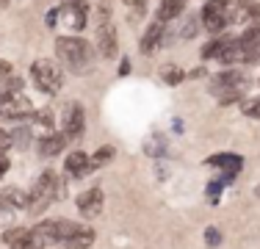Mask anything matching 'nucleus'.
I'll list each match as a JSON object with an SVG mask.
<instances>
[{
  "label": "nucleus",
  "mask_w": 260,
  "mask_h": 249,
  "mask_svg": "<svg viewBox=\"0 0 260 249\" xmlns=\"http://www.w3.org/2000/svg\"><path fill=\"white\" fill-rule=\"evenodd\" d=\"M55 55L70 72L83 75L94 64V47L80 36H58L55 39Z\"/></svg>",
  "instance_id": "1"
},
{
  "label": "nucleus",
  "mask_w": 260,
  "mask_h": 249,
  "mask_svg": "<svg viewBox=\"0 0 260 249\" xmlns=\"http://www.w3.org/2000/svg\"><path fill=\"white\" fill-rule=\"evenodd\" d=\"M61 197H67V185L58 183L55 172H42L39 180L34 183V189L28 191V213L39 216L42 210H47Z\"/></svg>",
  "instance_id": "2"
},
{
  "label": "nucleus",
  "mask_w": 260,
  "mask_h": 249,
  "mask_svg": "<svg viewBox=\"0 0 260 249\" xmlns=\"http://www.w3.org/2000/svg\"><path fill=\"white\" fill-rule=\"evenodd\" d=\"M30 80L45 95H58L64 89V70L50 58H36L30 64Z\"/></svg>",
  "instance_id": "3"
},
{
  "label": "nucleus",
  "mask_w": 260,
  "mask_h": 249,
  "mask_svg": "<svg viewBox=\"0 0 260 249\" xmlns=\"http://www.w3.org/2000/svg\"><path fill=\"white\" fill-rule=\"evenodd\" d=\"M34 114V103L22 91H0V116L3 119H30Z\"/></svg>",
  "instance_id": "4"
},
{
  "label": "nucleus",
  "mask_w": 260,
  "mask_h": 249,
  "mask_svg": "<svg viewBox=\"0 0 260 249\" xmlns=\"http://www.w3.org/2000/svg\"><path fill=\"white\" fill-rule=\"evenodd\" d=\"M230 11H233L230 0H210L202 9V25L210 34H219V30H224L230 25Z\"/></svg>",
  "instance_id": "5"
},
{
  "label": "nucleus",
  "mask_w": 260,
  "mask_h": 249,
  "mask_svg": "<svg viewBox=\"0 0 260 249\" xmlns=\"http://www.w3.org/2000/svg\"><path fill=\"white\" fill-rule=\"evenodd\" d=\"M86 128V111L80 103H67L64 111H61V133L67 136L70 141H75L83 136Z\"/></svg>",
  "instance_id": "6"
},
{
  "label": "nucleus",
  "mask_w": 260,
  "mask_h": 249,
  "mask_svg": "<svg viewBox=\"0 0 260 249\" xmlns=\"http://www.w3.org/2000/svg\"><path fill=\"white\" fill-rule=\"evenodd\" d=\"M94 50L103 55V58H116V53H119V34H116V28L111 22L105 25H97V39H94Z\"/></svg>",
  "instance_id": "7"
},
{
  "label": "nucleus",
  "mask_w": 260,
  "mask_h": 249,
  "mask_svg": "<svg viewBox=\"0 0 260 249\" xmlns=\"http://www.w3.org/2000/svg\"><path fill=\"white\" fill-rule=\"evenodd\" d=\"M255 58H257V53H255V50H249L241 39H230L224 45V50L219 53V61H221V64H227V67H233V64H249V61H255Z\"/></svg>",
  "instance_id": "8"
},
{
  "label": "nucleus",
  "mask_w": 260,
  "mask_h": 249,
  "mask_svg": "<svg viewBox=\"0 0 260 249\" xmlns=\"http://www.w3.org/2000/svg\"><path fill=\"white\" fill-rule=\"evenodd\" d=\"M210 86H213L216 91H221V95H227V91H238V95H244L246 86H249V78H246L244 72H238V70H227V72L216 75Z\"/></svg>",
  "instance_id": "9"
},
{
  "label": "nucleus",
  "mask_w": 260,
  "mask_h": 249,
  "mask_svg": "<svg viewBox=\"0 0 260 249\" xmlns=\"http://www.w3.org/2000/svg\"><path fill=\"white\" fill-rule=\"evenodd\" d=\"M75 205H78V210H80L83 219H94V216H100L103 205H105L103 189H89V191H83V194H78Z\"/></svg>",
  "instance_id": "10"
},
{
  "label": "nucleus",
  "mask_w": 260,
  "mask_h": 249,
  "mask_svg": "<svg viewBox=\"0 0 260 249\" xmlns=\"http://www.w3.org/2000/svg\"><path fill=\"white\" fill-rule=\"evenodd\" d=\"M205 164H208V166H216V169H224V180H221V183H230L235 174L244 169V158H241V155H233V152L210 155Z\"/></svg>",
  "instance_id": "11"
},
{
  "label": "nucleus",
  "mask_w": 260,
  "mask_h": 249,
  "mask_svg": "<svg viewBox=\"0 0 260 249\" xmlns=\"http://www.w3.org/2000/svg\"><path fill=\"white\" fill-rule=\"evenodd\" d=\"M64 166H67V172L72 174V177H86L94 166H91V158L86 152H70L67 155V161H64Z\"/></svg>",
  "instance_id": "12"
},
{
  "label": "nucleus",
  "mask_w": 260,
  "mask_h": 249,
  "mask_svg": "<svg viewBox=\"0 0 260 249\" xmlns=\"http://www.w3.org/2000/svg\"><path fill=\"white\" fill-rule=\"evenodd\" d=\"M164 25L166 22H152L150 28H147V34L141 36V53L144 55H150V53H155V50H160V39H164Z\"/></svg>",
  "instance_id": "13"
},
{
  "label": "nucleus",
  "mask_w": 260,
  "mask_h": 249,
  "mask_svg": "<svg viewBox=\"0 0 260 249\" xmlns=\"http://www.w3.org/2000/svg\"><path fill=\"white\" fill-rule=\"evenodd\" d=\"M67 144H70V139H67L64 133H47L45 139L39 141V155H45V158H53V155H58Z\"/></svg>",
  "instance_id": "14"
},
{
  "label": "nucleus",
  "mask_w": 260,
  "mask_h": 249,
  "mask_svg": "<svg viewBox=\"0 0 260 249\" xmlns=\"http://www.w3.org/2000/svg\"><path fill=\"white\" fill-rule=\"evenodd\" d=\"M0 199H3L9 208H14V210H28V191L17 189V185H6V189H0Z\"/></svg>",
  "instance_id": "15"
},
{
  "label": "nucleus",
  "mask_w": 260,
  "mask_h": 249,
  "mask_svg": "<svg viewBox=\"0 0 260 249\" xmlns=\"http://www.w3.org/2000/svg\"><path fill=\"white\" fill-rule=\"evenodd\" d=\"M91 244H94V230H91V227H83V224H78V230L64 241L67 249H89Z\"/></svg>",
  "instance_id": "16"
},
{
  "label": "nucleus",
  "mask_w": 260,
  "mask_h": 249,
  "mask_svg": "<svg viewBox=\"0 0 260 249\" xmlns=\"http://www.w3.org/2000/svg\"><path fill=\"white\" fill-rule=\"evenodd\" d=\"M183 3H185V0H160L155 20H158V22H172L175 17L183 14Z\"/></svg>",
  "instance_id": "17"
},
{
  "label": "nucleus",
  "mask_w": 260,
  "mask_h": 249,
  "mask_svg": "<svg viewBox=\"0 0 260 249\" xmlns=\"http://www.w3.org/2000/svg\"><path fill=\"white\" fill-rule=\"evenodd\" d=\"M86 14H89V11L72 9V6H61V17H64V22L70 25L72 30H83L86 28Z\"/></svg>",
  "instance_id": "18"
},
{
  "label": "nucleus",
  "mask_w": 260,
  "mask_h": 249,
  "mask_svg": "<svg viewBox=\"0 0 260 249\" xmlns=\"http://www.w3.org/2000/svg\"><path fill=\"white\" fill-rule=\"evenodd\" d=\"M241 42H244L249 50H255V53H260V20H255L249 25V28L244 30V36H241Z\"/></svg>",
  "instance_id": "19"
},
{
  "label": "nucleus",
  "mask_w": 260,
  "mask_h": 249,
  "mask_svg": "<svg viewBox=\"0 0 260 249\" xmlns=\"http://www.w3.org/2000/svg\"><path fill=\"white\" fill-rule=\"evenodd\" d=\"M160 78H164V83L177 86V83H183V80H185V72L177 64H164V67H160Z\"/></svg>",
  "instance_id": "20"
},
{
  "label": "nucleus",
  "mask_w": 260,
  "mask_h": 249,
  "mask_svg": "<svg viewBox=\"0 0 260 249\" xmlns=\"http://www.w3.org/2000/svg\"><path fill=\"white\" fill-rule=\"evenodd\" d=\"M11 147H17V149H28L30 147V130L28 128H17V130H11Z\"/></svg>",
  "instance_id": "21"
},
{
  "label": "nucleus",
  "mask_w": 260,
  "mask_h": 249,
  "mask_svg": "<svg viewBox=\"0 0 260 249\" xmlns=\"http://www.w3.org/2000/svg\"><path fill=\"white\" fill-rule=\"evenodd\" d=\"M241 114L252 116V119H260V97H246L241 100Z\"/></svg>",
  "instance_id": "22"
},
{
  "label": "nucleus",
  "mask_w": 260,
  "mask_h": 249,
  "mask_svg": "<svg viewBox=\"0 0 260 249\" xmlns=\"http://www.w3.org/2000/svg\"><path fill=\"white\" fill-rule=\"evenodd\" d=\"M114 155H116L114 147H100L94 155H91V166H94V169H97V166H105L111 158H114Z\"/></svg>",
  "instance_id": "23"
},
{
  "label": "nucleus",
  "mask_w": 260,
  "mask_h": 249,
  "mask_svg": "<svg viewBox=\"0 0 260 249\" xmlns=\"http://www.w3.org/2000/svg\"><path fill=\"white\" fill-rule=\"evenodd\" d=\"M25 235H28L25 227H11V230H6V233H3V244L6 246H14L17 241H22Z\"/></svg>",
  "instance_id": "24"
},
{
  "label": "nucleus",
  "mask_w": 260,
  "mask_h": 249,
  "mask_svg": "<svg viewBox=\"0 0 260 249\" xmlns=\"http://www.w3.org/2000/svg\"><path fill=\"white\" fill-rule=\"evenodd\" d=\"M144 149H147V155H152V158H160V155L166 152V141L160 139V136H155L152 141H147V144H144Z\"/></svg>",
  "instance_id": "25"
},
{
  "label": "nucleus",
  "mask_w": 260,
  "mask_h": 249,
  "mask_svg": "<svg viewBox=\"0 0 260 249\" xmlns=\"http://www.w3.org/2000/svg\"><path fill=\"white\" fill-rule=\"evenodd\" d=\"M230 39H216V42H210V45H205V50H202V58H219V53L224 50V45Z\"/></svg>",
  "instance_id": "26"
},
{
  "label": "nucleus",
  "mask_w": 260,
  "mask_h": 249,
  "mask_svg": "<svg viewBox=\"0 0 260 249\" xmlns=\"http://www.w3.org/2000/svg\"><path fill=\"white\" fill-rule=\"evenodd\" d=\"M197 30H200V22H197V17H185L183 30H180V39H194Z\"/></svg>",
  "instance_id": "27"
},
{
  "label": "nucleus",
  "mask_w": 260,
  "mask_h": 249,
  "mask_svg": "<svg viewBox=\"0 0 260 249\" xmlns=\"http://www.w3.org/2000/svg\"><path fill=\"white\" fill-rule=\"evenodd\" d=\"M144 14H147V3H144V0H133V3H130V14H127V17H130L133 22H139Z\"/></svg>",
  "instance_id": "28"
},
{
  "label": "nucleus",
  "mask_w": 260,
  "mask_h": 249,
  "mask_svg": "<svg viewBox=\"0 0 260 249\" xmlns=\"http://www.w3.org/2000/svg\"><path fill=\"white\" fill-rule=\"evenodd\" d=\"M30 119H34L36 124H42V128H47V130L53 128V114H50V111H34Z\"/></svg>",
  "instance_id": "29"
},
{
  "label": "nucleus",
  "mask_w": 260,
  "mask_h": 249,
  "mask_svg": "<svg viewBox=\"0 0 260 249\" xmlns=\"http://www.w3.org/2000/svg\"><path fill=\"white\" fill-rule=\"evenodd\" d=\"M205 244L210 249H216L221 244V233H219V227H205Z\"/></svg>",
  "instance_id": "30"
},
{
  "label": "nucleus",
  "mask_w": 260,
  "mask_h": 249,
  "mask_svg": "<svg viewBox=\"0 0 260 249\" xmlns=\"http://www.w3.org/2000/svg\"><path fill=\"white\" fill-rule=\"evenodd\" d=\"M105 22H111V3L108 0H103L97 6V25H105Z\"/></svg>",
  "instance_id": "31"
},
{
  "label": "nucleus",
  "mask_w": 260,
  "mask_h": 249,
  "mask_svg": "<svg viewBox=\"0 0 260 249\" xmlns=\"http://www.w3.org/2000/svg\"><path fill=\"white\" fill-rule=\"evenodd\" d=\"M3 80H6L3 91H22V78H17L14 72H11L9 78H3Z\"/></svg>",
  "instance_id": "32"
},
{
  "label": "nucleus",
  "mask_w": 260,
  "mask_h": 249,
  "mask_svg": "<svg viewBox=\"0 0 260 249\" xmlns=\"http://www.w3.org/2000/svg\"><path fill=\"white\" fill-rule=\"evenodd\" d=\"M221 189H224V183H221V180H210V185H208L210 202H216V197H221Z\"/></svg>",
  "instance_id": "33"
},
{
  "label": "nucleus",
  "mask_w": 260,
  "mask_h": 249,
  "mask_svg": "<svg viewBox=\"0 0 260 249\" xmlns=\"http://www.w3.org/2000/svg\"><path fill=\"white\" fill-rule=\"evenodd\" d=\"M11 213H14V208H9V205L0 199V219H3V222H11Z\"/></svg>",
  "instance_id": "34"
},
{
  "label": "nucleus",
  "mask_w": 260,
  "mask_h": 249,
  "mask_svg": "<svg viewBox=\"0 0 260 249\" xmlns=\"http://www.w3.org/2000/svg\"><path fill=\"white\" fill-rule=\"evenodd\" d=\"M64 6H72V9H80V11H89V3H86V0H64Z\"/></svg>",
  "instance_id": "35"
},
{
  "label": "nucleus",
  "mask_w": 260,
  "mask_h": 249,
  "mask_svg": "<svg viewBox=\"0 0 260 249\" xmlns=\"http://www.w3.org/2000/svg\"><path fill=\"white\" fill-rule=\"evenodd\" d=\"M11 72H14V70H11V64H9L6 58H0V80H3V78H9Z\"/></svg>",
  "instance_id": "36"
},
{
  "label": "nucleus",
  "mask_w": 260,
  "mask_h": 249,
  "mask_svg": "<svg viewBox=\"0 0 260 249\" xmlns=\"http://www.w3.org/2000/svg\"><path fill=\"white\" fill-rule=\"evenodd\" d=\"M130 70H133V64H130V58H122V61H119V75L125 78V75H130Z\"/></svg>",
  "instance_id": "37"
},
{
  "label": "nucleus",
  "mask_w": 260,
  "mask_h": 249,
  "mask_svg": "<svg viewBox=\"0 0 260 249\" xmlns=\"http://www.w3.org/2000/svg\"><path fill=\"white\" fill-rule=\"evenodd\" d=\"M6 147H11V136L6 133V130H0V152H3Z\"/></svg>",
  "instance_id": "38"
},
{
  "label": "nucleus",
  "mask_w": 260,
  "mask_h": 249,
  "mask_svg": "<svg viewBox=\"0 0 260 249\" xmlns=\"http://www.w3.org/2000/svg\"><path fill=\"white\" fill-rule=\"evenodd\" d=\"M9 166H11V164H9V158H6V152H0V177L9 172Z\"/></svg>",
  "instance_id": "39"
},
{
  "label": "nucleus",
  "mask_w": 260,
  "mask_h": 249,
  "mask_svg": "<svg viewBox=\"0 0 260 249\" xmlns=\"http://www.w3.org/2000/svg\"><path fill=\"white\" fill-rule=\"evenodd\" d=\"M202 75H205V70H202V67H194L191 72H185V78H202Z\"/></svg>",
  "instance_id": "40"
},
{
  "label": "nucleus",
  "mask_w": 260,
  "mask_h": 249,
  "mask_svg": "<svg viewBox=\"0 0 260 249\" xmlns=\"http://www.w3.org/2000/svg\"><path fill=\"white\" fill-rule=\"evenodd\" d=\"M55 17H58V11H50L47 14V25H55Z\"/></svg>",
  "instance_id": "41"
},
{
  "label": "nucleus",
  "mask_w": 260,
  "mask_h": 249,
  "mask_svg": "<svg viewBox=\"0 0 260 249\" xmlns=\"http://www.w3.org/2000/svg\"><path fill=\"white\" fill-rule=\"evenodd\" d=\"M255 197H260V185H257V189H255Z\"/></svg>",
  "instance_id": "42"
}]
</instances>
